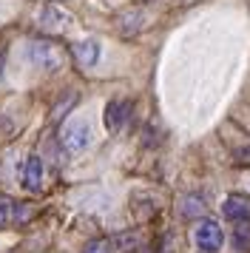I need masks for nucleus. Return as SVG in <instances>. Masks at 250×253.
Returning <instances> with one entry per match:
<instances>
[{"label":"nucleus","mask_w":250,"mask_h":253,"mask_svg":"<svg viewBox=\"0 0 250 253\" xmlns=\"http://www.w3.org/2000/svg\"><path fill=\"white\" fill-rule=\"evenodd\" d=\"M23 57L29 60V66L43 71H57L63 69V51L54 43H45V40H32L23 48Z\"/></svg>","instance_id":"f257e3e1"},{"label":"nucleus","mask_w":250,"mask_h":253,"mask_svg":"<svg viewBox=\"0 0 250 253\" xmlns=\"http://www.w3.org/2000/svg\"><path fill=\"white\" fill-rule=\"evenodd\" d=\"M60 142H63V148L68 154H80V151H85L94 142V128H91L88 120H83V117H74V120H68L63 131H60Z\"/></svg>","instance_id":"f03ea898"},{"label":"nucleus","mask_w":250,"mask_h":253,"mask_svg":"<svg viewBox=\"0 0 250 253\" xmlns=\"http://www.w3.org/2000/svg\"><path fill=\"white\" fill-rule=\"evenodd\" d=\"M193 242L202 253H219L222 245H225V233H222V225L216 219H202L196 228H193Z\"/></svg>","instance_id":"7ed1b4c3"},{"label":"nucleus","mask_w":250,"mask_h":253,"mask_svg":"<svg viewBox=\"0 0 250 253\" xmlns=\"http://www.w3.org/2000/svg\"><path fill=\"white\" fill-rule=\"evenodd\" d=\"M71 23H74V17H71L66 9L54 6V3L43 6L40 14H37V26H40L43 32H48V35H63V32H68Z\"/></svg>","instance_id":"20e7f679"},{"label":"nucleus","mask_w":250,"mask_h":253,"mask_svg":"<svg viewBox=\"0 0 250 253\" xmlns=\"http://www.w3.org/2000/svg\"><path fill=\"white\" fill-rule=\"evenodd\" d=\"M43 182H45L43 160H40L37 154L26 157V160H23V165H20V185L26 188V191L37 194V191H43Z\"/></svg>","instance_id":"39448f33"},{"label":"nucleus","mask_w":250,"mask_h":253,"mask_svg":"<svg viewBox=\"0 0 250 253\" xmlns=\"http://www.w3.org/2000/svg\"><path fill=\"white\" fill-rule=\"evenodd\" d=\"M128 114H131V103L128 100H111V103L105 105V128L117 134V131H123L125 123H128Z\"/></svg>","instance_id":"423d86ee"},{"label":"nucleus","mask_w":250,"mask_h":253,"mask_svg":"<svg viewBox=\"0 0 250 253\" xmlns=\"http://www.w3.org/2000/svg\"><path fill=\"white\" fill-rule=\"evenodd\" d=\"M222 213H225V219L233 222V225H236V222H250V202L245 196L233 194L222 202Z\"/></svg>","instance_id":"0eeeda50"},{"label":"nucleus","mask_w":250,"mask_h":253,"mask_svg":"<svg viewBox=\"0 0 250 253\" xmlns=\"http://www.w3.org/2000/svg\"><path fill=\"white\" fill-rule=\"evenodd\" d=\"M102 48H100V40H94V37H83L80 43H74V60H77L80 66H97V60H100Z\"/></svg>","instance_id":"6e6552de"},{"label":"nucleus","mask_w":250,"mask_h":253,"mask_svg":"<svg viewBox=\"0 0 250 253\" xmlns=\"http://www.w3.org/2000/svg\"><path fill=\"white\" fill-rule=\"evenodd\" d=\"M205 211H208V205H205V196L199 194H188V196H182V202H179V213L185 219H196V216H202Z\"/></svg>","instance_id":"1a4fd4ad"},{"label":"nucleus","mask_w":250,"mask_h":253,"mask_svg":"<svg viewBox=\"0 0 250 253\" xmlns=\"http://www.w3.org/2000/svg\"><path fill=\"white\" fill-rule=\"evenodd\" d=\"M233 248L239 253H250V222H236V228H233Z\"/></svg>","instance_id":"9d476101"},{"label":"nucleus","mask_w":250,"mask_h":253,"mask_svg":"<svg viewBox=\"0 0 250 253\" xmlns=\"http://www.w3.org/2000/svg\"><path fill=\"white\" fill-rule=\"evenodd\" d=\"M11 213H14V202H11V196L0 194V225L11 222Z\"/></svg>","instance_id":"9b49d317"},{"label":"nucleus","mask_w":250,"mask_h":253,"mask_svg":"<svg viewBox=\"0 0 250 253\" xmlns=\"http://www.w3.org/2000/svg\"><path fill=\"white\" fill-rule=\"evenodd\" d=\"M83 253H114V242L111 239H97V242H91Z\"/></svg>","instance_id":"f8f14e48"},{"label":"nucleus","mask_w":250,"mask_h":253,"mask_svg":"<svg viewBox=\"0 0 250 253\" xmlns=\"http://www.w3.org/2000/svg\"><path fill=\"white\" fill-rule=\"evenodd\" d=\"M236 162H242V165H250V148H239V151H236Z\"/></svg>","instance_id":"ddd939ff"}]
</instances>
